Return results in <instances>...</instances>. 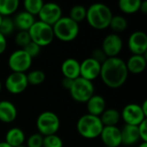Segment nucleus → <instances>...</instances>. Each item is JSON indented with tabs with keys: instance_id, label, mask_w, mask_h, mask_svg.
Here are the masks:
<instances>
[{
	"instance_id": "obj_1",
	"label": "nucleus",
	"mask_w": 147,
	"mask_h": 147,
	"mask_svg": "<svg viewBox=\"0 0 147 147\" xmlns=\"http://www.w3.org/2000/svg\"><path fill=\"white\" fill-rule=\"evenodd\" d=\"M128 71L120 57H108L101 65L100 76L102 82L109 88L116 89L122 87L128 77Z\"/></svg>"
},
{
	"instance_id": "obj_2",
	"label": "nucleus",
	"mask_w": 147,
	"mask_h": 147,
	"mask_svg": "<svg viewBox=\"0 0 147 147\" xmlns=\"http://www.w3.org/2000/svg\"><path fill=\"white\" fill-rule=\"evenodd\" d=\"M113 13L110 8L102 3H92L87 8L86 20L90 27L95 29H105L109 27Z\"/></svg>"
},
{
	"instance_id": "obj_3",
	"label": "nucleus",
	"mask_w": 147,
	"mask_h": 147,
	"mask_svg": "<svg viewBox=\"0 0 147 147\" xmlns=\"http://www.w3.org/2000/svg\"><path fill=\"white\" fill-rule=\"evenodd\" d=\"M103 125L99 117L86 113L81 116L77 122L78 133L84 139H94L100 137Z\"/></svg>"
},
{
	"instance_id": "obj_4",
	"label": "nucleus",
	"mask_w": 147,
	"mask_h": 147,
	"mask_svg": "<svg viewBox=\"0 0 147 147\" xmlns=\"http://www.w3.org/2000/svg\"><path fill=\"white\" fill-rule=\"evenodd\" d=\"M54 37L61 42H69L75 40L79 34V25L69 16H62L53 25Z\"/></svg>"
},
{
	"instance_id": "obj_5",
	"label": "nucleus",
	"mask_w": 147,
	"mask_h": 147,
	"mask_svg": "<svg viewBox=\"0 0 147 147\" xmlns=\"http://www.w3.org/2000/svg\"><path fill=\"white\" fill-rule=\"evenodd\" d=\"M30 39L33 42L41 47L51 44L54 39L53 26H50L40 20L35 21L28 29Z\"/></svg>"
},
{
	"instance_id": "obj_6",
	"label": "nucleus",
	"mask_w": 147,
	"mask_h": 147,
	"mask_svg": "<svg viewBox=\"0 0 147 147\" xmlns=\"http://www.w3.org/2000/svg\"><path fill=\"white\" fill-rule=\"evenodd\" d=\"M71 98L79 103H86L87 101L95 94V87L92 81L78 77L73 80L69 89Z\"/></svg>"
},
{
	"instance_id": "obj_7",
	"label": "nucleus",
	"mask_w": 147,
	"mask_h": 147,
	"mask_svg": "<svg viewBox=\"0 0 147 147\" xmlns=\"http://www.w3.org/2000/svg\"><path fill=\"white\" fill-rule=\"evenodd\" d=\"M36 127L43 137L56 134L60 127L59 116L51 111L42 112L36 120Z\"/></svg>"
},
{
	"instance_id": "obj_8",
	"label": "nucleus",
	"mask_w": 147,
	"mask_h": 147,
	"mask_svg": "<svg viewBox=\"0 0 147 147\" xmlns=\"http://www.w3.org/2000/svg\"><path fill=\"white\" fill-rule=\"evenodd\" d=\"M33 59L21 49L10 54L8 59V65L12 72L25 73L30 68Z\"/></svg>"
},
{
	"instance_id": "obj_9",
	"label": "nucleus",
	"mask_w": 147,
	"mask_h": 147,
	"mask_svg": "<svg viewBox=\"0 0 147 147\" xmlns=\"http://www.w3.org/2000/svg\"><path fill=\"white\" fill-rule=\"evenodd\" d=\"M121 119H122L127 125L139 126L141 122L146 120V116L143 113L140 105L130 103L123 107L121 112Z\"/></svg>"
},
{
	"instance_id": "obj_10",
	"label": "nucleus",
	"mask_w": 147,
	"mask_h": 147,
	"mask_svg": "<svg viewBox=\"0 0 147 147\" xmlns=\"http://www.w3.org/2000/svg\"><path fill=\"white\" fill-rule=\"evenodd\" d=\"M4 86L9 94H20L23 93L28 86L27 75L25 73L11 72L7 76Z\"/></svg>"
},
{
	"instance_id": "obj_11",
	"label": "nucleus",
	"mask_w": 147,
	"mask_h": 147,
	"mask_svg": "<svg viewBox=\"0 0 147 147\" xmlns=\"http://www.w3.org/2000/svg\"><path fill=\"white\" fill-rule=\"evenodd\" d=\"M38 16L40 18V21L50 26H53L63 16L61 7L59 6V4L54 2L44 3L42 8L38 14Z\"/></svg>"
},
{
	"instance_id": "obj_12",
	"label": "nucleus",
	"mask_w": 147,
	"mask_h": 147,
	"mask_svg": "<svg viewBox=\"0 0 147 147\" xmlns=\"http://www.w3.org/2000/svg\"><path fill=\"white\" fill-rule=\"evenodd\" d=\"M123 48V41L121 37L115 33H112L105 36L102 43V49L107 57H117Z\"/></svg>"
},
{
	"instance_id": "obj_13",
	"label": "nucleus",
	"mask_w": 147,
	"mask_h": 147,
	"mask_svg": "<svg viewBox=\"0 0 147 147\" xmlns=\"http://www.w3.org/2000/svg\"><path fill=\"white\" fill-rule=\"evenodd\" d=\"M127 46L133 55H146L147 51V36L144 31L137 30L128 38Z\"/></svg>"
},
{
	"instance_id": "obj_14",
	"label": "nucleus",
	"mask_w": 147,
	"mask_h": 147,
	"mask_svg": "<svg viewBox=\"0 0 147 147\" xmlns=\"http://www.w3.org/2000/svg\"><path fill=\"white\" fill-rule=\"evenodd\" d=\"M101 63L94 59L88 57L80 62V77L93 81L100 76Z\"/></svg>"
},
{
	"instance_id": "obj_15",
	"label": "nucleus",
	"mask_w": 147,
	"mask_h": 147,
	"mask_svg": "<svg viewBox=\"0 0 147 147\" xmlns=\"http://www.w3.org/2000/svg\"><path fill=\"white\" fill-rule=\"evenodd\" d=\"M100 138L104 146L119 147L121 146V129L117 126H103Z\"/></svg>"
},
{
	"instance_id": "obj_16",
	"label": "nucleus",
	"mask_w": 147,
	"mask_h": 147,
	"mask_svg": "<svg viewBox=\"0 0 147 147\" xmlns=\"http://www.w3.org/2000/svg\"><path fill=\"white\" fill-rule=\"evenodd\" d=\"M121 145L127 146L136 145L140 140L138 126H131L125 124L124 126L121 129Z\"/></svg>"
},
{
	"instance_id": "obj_17",
	"label": "nucleus",
	"mask_w": 147,
	"mask_h": 147,
	"mask_svg": "<svg viewBox=\"0 0 147 147\" xmlns=\"http://www.w3.org/2000/svg\"><path fill=\"white\" fill-rule=\"evenodd\" d=\"M61 73L64 77L75 80L80 77V62L74 58H67L61 64Z\"/></svg>"
},
{
	"instance_id": "obj_18",
	"label": "nucleus",
	"mask_w": 147,
	"mask_h": 147,
	"mask_svg": "<svg viewBox=\"0 0 147 147\" xmlns=\"http://www.w3.org/2000/svg\"><path fill=\"white\" fill-rule=\"evenodd\" d=\"M86 108L89 114L100 117L106 109V101L99 94H94L86 102Z\"/></svg>"
},
{
	"instance_id": "obj_19",
	"label": "nucleus",
	"mask_w": 147,
	"mask_h": 147,
	"mask_svg": "<svg viewBox=\"0 0 147 147\" xmlns=\"http://www.w3.org/2000/svg\"><path fill=\"white\" fill-rule=\"evenodd\" d=\"M126 66L128 73L134 75H139L143 73L146 68V55H132L127 62Z\"/></svg>"
},
{
	"instance_id": "obj_20",
	"label": "nucleus",
	"mask_w": 147,
	"mask_h": 147,
	"mask_svg": "<svg viewBox=\"0 0 147 147\" xmlns=\"http://www.w3.org/2000/svg\"><path fill=\"white\" fill-rule=\"evenodd\" d=\"M17 117V109L9 101H0V121L3 123H11Z\"/></svg>"
},
{
	"instance_id": "obj_21",
	"label": "nucleus",
	"mask_w": 147,
	"mask_h": 147,
	"mask_svg": "<svg viewBox=\"0 0 147 147\" xmlns=\"http://www.w3.org/2000/svg\"><path fill=\"white\" fill-rule=\"evenodd\" d=\"M13 22L15 27L18 29L19 31L20 30L28 31V29L35 22V20H34V16L31 15L30 13L25 10H22L16 13V15L13 18Z\"/></svg>"
},
{
	"instance_id": "obj_22",
	"label": "nucleus",
	"mask_w": 147,
	"mask_h": 147,
	"mask_svg": "<svg viewBox=\"0 0 147 147\" xmlns=\"http://www.w3.org/2000/svg\"><path fill=\"white\" fill-rule=\"evenodd\" d=\"M25 133L18 127H12L6 133L5 142L10 146L16 147L22 146L25 142Z\"/></svg>"
},
{
	"instance_id": "obj_23",
	"label": "nucleus",
	"mask_w": 147,
	"mask_h": 147,
	"mask_svg": "<svg viewBox=\"0 0 147 147\" xmlns=\"http://www.w3.org/2000/svg\"><path fill=\"white\" fill-rule=\"evenodd\" d=\"M100 120L103 126H114L121 120V112L115 108L105 109V111L100 115Z\"/></svg>"
},
{
	"instance_id": "obj_24",
	"label": "nucleus",
	"mask_w": 147,
	"mask_h": 147,
	"mask_svg": "<svg viewBox=\"0 0 147 147\" xmlns=\"http://www.w3.org/2000/svg\"><path fill=\"white\" fill-rule=\"evenodd\" d=\"M143 0H119L118 5L120 10L125 14H134L140 11Z\"/></svg>"
},
{
	"instance_id": "obj_25",
	"label": "nucleus",
	"mask_w": 147,
	"mask_h": 147,
	"mask_svg": "<svg viewBox=\"0 0 147 147\" xmlns=\"http://www.w3.org/2000/svg\"><path fill=\"white\" fill-rule=\"evenodd\" d=\"M20 0H0V15L9 16L16 12L19 8Z\"/></svg>"
},
{
	"instance_id": "obj_26",
	"label": "nucleus",
	"mask_w": 147,
	"mask_h": 147,
	"mask_svg": "<svg viewBox=\"0 0 147 147\" xmlns=\"http://www.w3.org/2000/svg\"><path fill=\"white\" fill-rule=\"evenodd\" d=\"M127 26H128L127 20L124 16H120V15L113 16L109 23V28L113 31H115V34L125 31Z\"/></svg>"
},
{
	"instance_id": "obj_27",
	"label": "nucleus",
	"mask_w": 147,
	"mask_h": 147,
	"mask_svg": "<svg viewBox=\"0 0 147 147\" xmlns=\"http://www.w3.org/2000/svg\"><path fill=\"white\" fill-rule=\"evenodd\" d=\"M86 12L87 8H85L84 5L77 4L74 5L71 10L69 13V17L75 21L76 23H79L80 22H83L86 18Z\"/></svg>"
},
{
	"instance_id": "obj_28",
	"label": "nucleus",
	"mask_w": 147,
	"mask_h": 147,
	"mask_svg": "<svg viewBox=\"0 0 147 147\" xmlns=\"http://www.w3.org/2000/svg\"><path fill=\"white\" fill-rule=\"evenodd\" d=\"M46 79V74L40 69H34L30 71L27 75V80L28 85L31 86H39L44 82Z\"/></svg>"
},
{
	"instance_id": "obj_29",
	"label": "nucleus",
	"mask_w": 147,
	"mask_h": 147,
	"mask_svg": "<svg viewBox=\"0 0 147 147\" xmlns=\"http://www.w3.org/2000/svg\"><path fill=\"white\" fill-rule=\"evenodd\" d=\"M43 4V0H23L24 10L30 13L33 16H38Z\"/></svg>"
},
{
	"instance_id": "obj_30",
	"label": "nucleus",
	"mask_w": 147,
	"mask_h": 147,
	"mask_svg": "<svg viewBox=\"0 0 147 147\" xmlns=\"http://www.w3.org/2000/svg\"><path fill=\"white\" fill-rule=\"evenodd\" d=\"M15 24L13 19L9 16H3L1 24H0V33L3 34L5 37L13 33L15 29Z\"/></svg>"
},
{
	"instance_id": "obj_31",
	"label": "nucleus",
	"mask_w": 147,
	"mask_h": 147,
	"mask_svg": "<svg viewBox=\"0 0 147 147\" xmlns=\"http://www.w3.org/2000/svg\"><path fill=\"white\" fill-rule=\"evenodd\" d=\"M63 140L57 134H52L43 137L42 147H63Z\"/></svg>"
},
{
	"instance_id": "obj_32",
	"label": "nucleus",
	"mask_w": 147,
	"mask_h": 147,
	"mask_svg": "<svg viewBox=\"0 0 147 147\" xmlns=\"http://www.w3.org/2000/svg\"><path fill=\"white\" fill-rule=\"evenodd\" d=\"M15 42L19 47L23 49L28 43L31 42L28 31H23V30L18 31V33L15 36Z\"/></svg>"
},
{
	"instance_id": "obj_33",
	"label": "nucleus",
	"mask_w": 147,
	"mask_h": 147,
	"mask_svg": "<svg viewBox=\"0 0 147 147\" xmlns=\"http://www.w3.org/2000/svg\"><path fill=\"white\" fill-rule=\"evenodd\" d=\"M43 145V136L41 134L34 133L29 136L27 139V147H42Z\"/></svg>"
},
{
	"instance_id": "obj_34",
	"label": "nucleus",
	"mask_w": 147,
	"mask_h": 147,
	"mask_svg": "<svg viewBox=\"0 0 147 147\" xmlns=\"http://www.w3.org/2000/svg\"><path fill=\"white\" fill-rule=\"evenodd\" d=\"M40 47L39 46V45H37L36 43H34V42H33L32 41L29 42V43H28L22 49L33 59V58H34V57H37L39 55H40Z\"/></svg>"
},
{
	"instance_id": "obj_35",
	"label": "nucleus",
	"mask_w": 147,
	"mask_h": 147,
	"mask_svg": "<svg viewBox=\"0 0 147 147\" xmlns=\"http://www.w3.org/2000/svg\"><path fill=\"white\" fill-rule=\"evenodd\" d=\"M90 57L92 58V59H94L95 61L101 63V64H102V62H104V61L108 58L101 48H100V49H95L91 52V55H90Z\"/></svg>"
},
{
	"instance_id": "obj_36",
	"label": "nucleus",
	"mask_w": 147,
	"mask_h": 147,
	"mask_svg": "<svg viewBox=\"0 0 147 147\" xmlns=\"http://www.w3.org/2000/svg\"><path fill=\"white\" fill-rule=\"evenodd\" d=\"M140 138L142 142H147V120H145L138 126Z\"/></svg>"
},
{
	"instance_id": "obj_37",
	"label": "nucleus",
	"mask_w": 147,
	"mask_h": 147,
	"mask_svg": "<svg viewBox=\"0 0 147 147\" xmlns=\"http://www.w3.org/2000/svg\"><path fill=\"white\" fill-rule=\"evenodd\" d=\"M7 48V40L6 37L0 33V55H2Z\"/></svg>"
},
{
	"instance_id": "obj_38",
	"label": "nucleus",
	"mask_w": 147,
	"mask_h": 147,
	"mask_svg": "<svg viewBox=\"0 0 147 147\" xmlns=\"http://www.w3.org/2000/svg\"><path fill=\"white\" fill-rule=\"evenodd\" d=\"M72 82H73V80H71V79H68V78L64 77L63 80H62V81H61V84H62L63 88H65V89H67L69 91V89L71 87Z\"/></svg>"
},
{
	"instance_id": "obj_39",
	"label": "nucleus",
	"mask_w": 147,
	"mask_h": 147,
	"mask_svg": "<svg viewBox=\"0 0 147 147\" xmlns=\"http://www.w3.org/2000/svg\"><path fill=\"white\" fill-rule=\"evenodd\" d=\"M140 11H141L143 14H146L147 13V2L146 0H143L140 8Z\"/></svg>"
},
{
	"instance_id": "obj_40",
	"label": "nucleus",
	"mask_w": 147,
	"mask_h": 147,
	"mask_svg": "<svg viewBox=\"0 0 147 147\" xmlns=\"http://www.w3.org/2000/svg\"><path fill=\"white\" fill-rule=\"evenodd\" d=\"M141 108H142V111L143 113L146 114V116L147 117V101H145L141 105H140Z\"/></svg>"
},
{
	"instance_id": "obj_41",
	"label": "nucleus",
	"mask_w": 147,
	"mask_h": 147,
	"mask_svg": "<svg viewBox=\"0 0 147 147\" xmlns=\"http://www.w3.org/2000/svg\"><path fill=\"white\" fill-rule=\"evenodd\" d=\"M0 147H12V146H10L9 144H7L5 141H3V142H0Z\"/></svg>"
},
{
	"instance_id": "obj_42",
	"label": "nucleus",
	"mask_w": 147,
	"mask_h": 147,
	"mask_svg": "<svg viewBox=\"0 0 147 147\" xmlns=\"http://www.w3.org/2000/svg\"><path fill=\"white\" fill-rule=\"evenodd\" d=\"M138 147H147V142H141Z\"/></svg>"
},
{
	"instance_id": "obj_43",
	"label": "nucleus",
	"mask_w": 147,
	"mask_h": 147,
	"mask_svg": "<svg viewBox=\"0 0 147 147\" xmlns=\"http://www.w3.org/2000/svg\"><path fill=\"white\" fill-rule=\"evenodd\" d=\"M2 19H3V16L0 15V24H1V22H2Z\"/></svg>"
},
{
	"instance_id": "obj_44",
	"label": "nucleus",
	"mask_w": 147,
	"mask_h": 147,
	"mask_svg": "<svg viewBox=\"0 0 147 147\" xmlns=\"http://www.w3.org/2000/svg\"><path fill=\"white\" fill-rule=\"evenodd\" d=\"M2 90V83H1V81H0V92Z\"/></svg>"
},
{
	"instance_id": "obj_45",
	"label": "nucleus",
	"mask_w": 147,
	"mask_h": 147,
	"mask_svg": "<svg viewBox=\"0 0 147 147\" xmlns=\"http://www.w3.org/2000/svg\"><path fill=\"white\" fill-rule=\"evenodd\" d=\"M16 147H27L26 146H24V145H22V146H16Z\"/></svg>"
},
{
	"instance_id": "obj_46",
	"label": "nucleus",
	"mask_w": 147,
	"mask_h": 147,
	"mask_svg": "<svg viewBox=\"0 0 147 147\" xmlns=\"http://www.w3.org/2000/svg\"><path fill=\"white\" fill-rule=\"evenodd\" d=\"M103 147H108V146H103Z\"/></svg>"
}]
</instances>
